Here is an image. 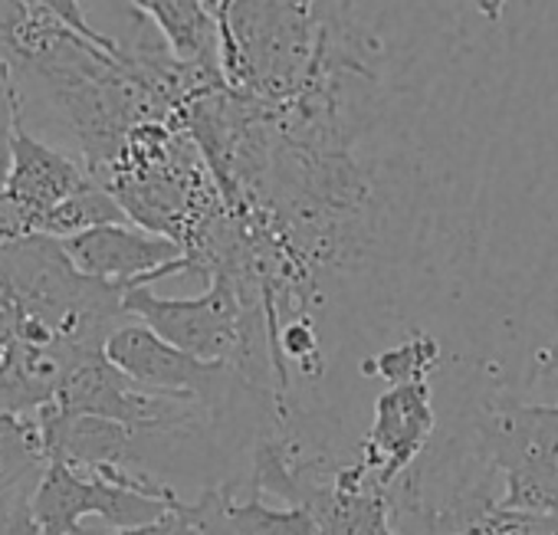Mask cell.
Returning a JSON list of instances; mask_svg holds the SVG:
<instances>
[{
    "label": "cell",
    "mask_w": 558,
    "mask_h": 535,
    "mask_svg": "<svg viewBox=\"0 0 558 535\" xmlns=\"http://www.w3.org/2000/svg\"><path fill=\"white\" fill-rule=\"evenodd\" d=\"M181 502H184V499H181ZM181 502H178L168 515H161V519H155V522L132 525V528H119V532H112V535H197V532L191 528L187 515L181 512Z\"/></svg>",
    "instance_id": "obj_19"
},
{
    "label": "cell",
    "mask_w": 558,
    "mask_h": 535,
    "mask_svg": "<svg viewBox=\"0 0 558 535\" xmlns=\"http://www.w3.org/2000/svg\"><path fill=\"white\" fill-rule=\"evenodd\" d=\"M24 236H34V220H31V214L4 191V194H0V246H4V243H14V240H24Z\"/></svg>",
    "instance_id": "obj_17"
},
{
    "label": "cell",
    "mask_w": 558,
    "mask_h": 535,
    "mask_svg": "<svg viewBox=\"0 0 558 535\" xmlns=\"http://www.w3.org/2000/svg\"><path fill=\"white\" fill-rule=\"evenodd\" d=\"M444 362V345L434 332H411L391 349H381L372 358H362L359 372L365 378H381L388 385H417L427 381Z\"/></svg>",
    "instance_id": "obj_13"
},
{
    "label": "cell",
    "mask_w": 558,
    "mask_h": 535,
    "mask_svg": "<svg viewBox=\"0 0 558 535\" xmlns=\"http://www.w3.org/2000/svg\"><path fill=\"white\" fill-rule=\"evenodd\" d=\"M306 4H316V0H306Z\"/></svg>",
    "instance_id": "obj_23"
},
{
    "label": "cell",
    "mask_w": 558,
    "mask_h": 535,
    "mask_svg": "<svg viewBox=\"0 0 558 535\" xmlns=\"http://www.w3.org/2000/svg\"><path fill=\"white\" fill-rule=\"evenodd\" d=\"M50 463L37 414L0 411V489L40 479Z\"/></svg>",
    "instance_id": "obj_12"
},
{
    "label": "cell",
    "mask_w": 558,
    "mask_h": 535,
    "mask_svg": "<svg viewBox=\"0 0 558 535\" xmlns=\"http://www.w3.org/2000/svg\"><path fill=\"white\" fill-rule=\"evenodd\" d=\"M129 214L122 210V204L112 197V191H106L102 184L89 181L83 191H76L73 197H66L63 204H57L53 210H47L37 223V233L53 236V240H70L76 233H86L93 227H106V223H125Z\"/></svg>",
    "instance_id": "obj_14"
},
{
    "label": "cell",
    "mask_w": 558,
    "mask_h": 535,
    "mask_svg": "<svg viewBox=\"0 0 558 535\" xmlns=\"http://www.w3.org/2000/svg\"><path fill=\"white\" fill-rule=\"evenodd\" d=\"M11 165H14V102L8 93L0 99V194L11 184Z\"/></svg>",
    "instance_id": "obj_18"
},
{
    "label": "cell",
    "mask_w": 558,
    "mask_h": 535,
    "mask_svg": "<svg viewBox=\"0 0 558 535\" xmlns=\"http://www.w3.org/2000/svg\"><path fill=\"white\" fill-rule=\"evenodd\" d=\"M535 368H538V375H558V342H551V345L538 349V355H535Z\"/></svg>",
    "instance_id": "obj_20"
},
{
    "label": "cell",
    "mask_w": 558,
    "mask_h": 535,
    "mask_svg": "<svg viewBox=\"0 0 558 535\" xmlns=\"http://www.w3.org/2000/svg\"><path fill=\"white\" fill-rule=\"evenodd\" d=\"M40 479H27L0 489V535H44L34 515V489Z\"/></svg>",
    "instance_id": "obj_15"
},
{
    "label": "cell",
    "mask_w": 558,
    "mask_h": 535,
    "mask_svg": "<svg viewBox=\"0 0 558 535\" xmlns=\"http://www.w3.org/2000/svg\"><path fill=\"white\" fill-rule=\"evenodd\" d=\"M223 80L259 102L296 96L323 50L326 21L306 0H227L217 14Z\"/></svg>",
    "instance_id": "obj_2"
},
{
    "label": "cell",
    "mask_w": 558,
    "mask_h": 535,
    "mask_svg": "<svg viewBox=\"0 0 558 535\" xmlns=\"http://www.w3.org/2000/svg\"><path fill=\"white\" fill-rule=\"evenodd\" d=\"M437 434V411L430 381L417 385H388L372 408V424L359 443V457L368 463L375 479L385 489L427 453Z\"/></svg>",
    "instance_id": "obj_7"
},
{
    "label": "cell",
    "mask_w": 558,
    "mask_h": 535,
    "mask_svg": "<svg viewBox=\"0 0 558 535\" xmlns=\"http://www.w3.org/2000/svg\"><path fill=\"white\" fill-rule=\"evenodd\" d=\"M21 4H27V8H37V11H44V14H53L57 21H63L66 27H73L76 34H83L86 40H93V44H99L102 50H109L112 57H119V60H125L122 57V50L109 40V37H102L93 24H89V17H86V8H83V0H21Z\"/></svg>",
    "instance_id": "obj_16"
},
{
    "label": "cell",
    "mask_w": 558,
    "mask_h": 535,
    "mask_svg": "<svg viewBox=\"0 0 558 535\" xmlns=\"http://www.w3.org/2000/svg\"><path fill=\"white\" fill-rule=\"evenodd\" d=\"M181 512L197 535H319L310 509H269L259 493L236 499L233 483L204 486L197 499L181 502Z\"/></svg>",
    "instance_id": "obj_10"
},
{
    "label": "cell",
    "mask_w": 558,
    "mask_h": 535,
    "mask_svg": "<svg viewBox=\"0 0 558 535\" xmlns=\"http://www.w3.org/2000/svg\"><path fill=\"white\" fill-rule=\"evenodd\" d=\"M63 246L80 273L102 283H116L122 290L151 287L165 277L191 273L187 253L178 240L151 233L132 220L93 227L63 240Z\"/></svg>",
    "instance_id": "obj_6"
},
{
    "label": "cell",
    "mask_w": 558,
    "mask_h": 535,
    "mask_svg": "<svg viewBox=\"0 0 558 535\" xmlns=\"http://www.w3.org/2000/svg\"><path fill=\"white\" fill-rule=\"evenodd\" d=\"M496 486L499 476L486 470L476 479H457L437 499L411 502L401 515H414L421 535H558V515L502 509Z\"/></svg>",
    "instance_id": "obj_8"
},
{
    "label": "cell",
    "mask_w": 558,
    "mask_h": 535,
    "mask_svg": "<svg viewBox=\"0 0 558 535\" xmlns=\"http://www.w3.org/2000/svg\"><path fill=\"white\" fill-rule=\"evenodd\" d=\"M204 4H207V8H210L214 14H220V8L227 4V0H204Z\"/></svg>",
    "instance_id": "obj_22"
},
{
    "label": "cell",
    "mask_w": 558,
    "mask_h": 535,
    "mask_svg": "<svg viewBox=\"0 0 558 535\" xmlns=\"http://www.w3.org/2000/svg\"><path fill=\"white\" fill-rule=\"evenodd\" d=\"M476 453L499 476V506L558 515V404L496 394L476 424Z\"/></svg>",
    "instance_id": "obj_3"
},
{
    "label": "cell",
    "mask_w": 558,
    "mask_h": 535,
    "mask_svg": "<svg viewBox=\"0 0 558 535\" xmlns=\"http://www.w3.org/2000/svg\"><path fill=\"white\" fill-rule=\"evenodd\" d=\"M8 96V60H4V47H0V99Z\"/></svg>",
    "instance_id": "obj_21"
},
{
    "label": "cell",
    "mask_w": 558,
    "mask_h": 535,
    "mask_svg": "<svg viewBox=\"0 0 558 535\" xmlns=\"http://www.w3.org/2000/svg\"><path fill=\"white\" fill-rule=\"evenodd\" d=\"M132 4L158 27L181 63L223 80L220 21L204 0H132Z\"/></svg>",
    "instance_id": "obj_11"
},
{
    "label": "cell",
    "mask_w": 558,
    "mask_h": 535,
    "mask_svg": "<svg viewBox=\"0 0 558 535\" xmlns=\"http://www.w3.org/2000/svg\"><path fill=\"white\" fill-rule=\"evenodd\" d=\"M174 506L178 502L138 493L132 486L80 473L63 460H50L34 489V515L44 535H86V515H96L116 528H132L168 515Z\"/></svg>",
    "instance_id": "obj_5"
},
{
    "label": "cell",
    "mask_w": 558,
    "mask_h": 535,
    "mask_svg": "<svg viewBox=\"0 0 558 535\" xmlns=\"http://www.w3.org/2000/svg\"><path fill=\"white\" fill-rule=\"evenodd\" d=\"M106 355L142 388L187 394V398L201 401L214 414V421L220 417V411L230 408L236 391H253L227 362H204V358L165 342L155 329H148L138 319H132L112 332V339L106 342Z\"/></svg>",
    "instance_id": "obj_4"
},
{
    "label": "cell",
    "mask_w": 558,
    "mask_h": 535,
    "mask_svg": "<svg viewBox=\"0 0 558 535\" xmlns=\"http://www.w3.org/2000/svg\"><path fill=\"white\" fill-rule=\"evenodd\" d=\"M132 323L125 290L80 273L63 240L0 246V411L34 414L63 378Z\"/></svg>",
    "instance_id": "obj_1"
},
{
    "label": "cell",
    "mask_w": 558,
    "mask_h": 535,
    "mask_svg": "<svg viewBox=\"0 0 558 535\" xmlns=\"http://www.w3.org/2000/svg\"><path fill=\"white\" fill-rule=\"evenodd\" d=\"M93 178L86 168L63 148L50 145L37 132L24 125V119L14 109V165H11V184L8 194L31 214L34 233L47 210L83 191Z\"/></svg>",
    "instance_id": "obj_9"
}]
</instances>
